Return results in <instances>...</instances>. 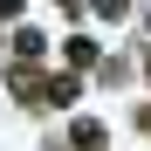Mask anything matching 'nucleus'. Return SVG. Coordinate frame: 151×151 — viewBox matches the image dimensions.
Returning a JSON list of instances; mask_svg holds the SVG:
<instances>
[{
    "instance_id": "obj_1",
    "label": "nucleus",
    "mask_w": 151,
    "mask_h": 151,
    "mask_svg": "<svg viewBox=\"0 0 151 151\" xmlns=\"http://www.w3.org/2000/svg\"><path fill=\"white\" fill-rule=\"evenodd\" d=\"M41 83H48L41 62H14L7 69V96H14V103H41Z\"/></svg>"
},
{
    "instance_id": "obj_3",
    "label": "nucleus",
    "mask_w": 151,
    "mask_h": 151,
    "mask_svg": "<svg viewBox=\"0 0 151 151\" xmlns=\"http://www.w3.org/2000/svg\"><path fill=\"white\" fill-rule=\"evenodd\" d=\"M69 144L76 151H103V117H76L69 124Z\"/></svg>"
},
{
    "instance_id": "obj_9",
    "label": "nucleus",
    "mask_w": 151,
    "mask_h": 151,
    "mask_svg": "<svg viewBox=\"0 0 151 151\" xmlns=\"http://www.w3.org/2000/svg\"><path fill=\"white\" fill-rule=\"evenodd\" d=\"M62 7H76V0H62Z\"/></svg>"
},
{
    "instance_id": "obj_2",
    "label": "nucleus",
    "mask_w": 151,
    "mask_h": 151,
    "mask_svg": "<svg viewBox=\"0 0 151 151\" xmlns=\"http://www.w3.org/2000/svg\"><path fill=\"white\" fill-rule=\"evenodd\" d=\"M62 62H69V76L96 69V41H89V35H69V41H62Z\"/></svg>"
},
{
    "instance_id": "obj_6",
    "label": "nucleus",
    "mask_w": 151,
    "mask_h": 151,
    "mask_svg": "<svg viewBox=\"0 0 151 151\" xmlns=\"http://www.w3.org/2000/svg\"><path fill=\"white\" fill-rule=\"evenodd\" d=\"M89 7L103 14V21H124V14H131V0H89Z\"/></svg>"
},
{
    "instance_id": "obj_4",
    "label": "nucleus",
    "mask_w": 151,
    "mask_h": 151,
    "mask_svg": "<svg viewBox=\"0 0 151 151\" xmlns=\"http://www.w3.org/2000/svg\"><path fill=\"white\" fill-rule=\"evenodd\" d=\"M76 89H83V83H76V76L62 69V76H48V83H41V103H55V110H69V103H76Z\"/></svg>"
},
{
    "instance_id": "obj_8",
    "label": "nucleus",
    "mask_w": 151,
    "mask_h": 151,
    "mask_svg": "<svg viewBox=\"0 0 151 151\" xmlns=\"http://www.w3.org/2000/svg\"><path fill=\"white\" fill-rule=\"evenodd\" d=\"M144 76H151V55H144Z\"/></svg>"
},
{
    "instance_id": "obj_7",
    "label": "nucleus",
    "mask_w": 151,
    "mask_h": 151,
    "mask_svg": "<svg viewBox=\"0 0 151 151\" xmlns=\"http://www.w3.org/2000/svg\"><path fill=\"white\" fill-rule=\"evenodd\" d=\"M21 7H28V0H0V21H21Z\"/></svg>"
},
{
    "instance_id": "obj_5",
    "label": "nucleus",
    "mask_w": 151,
    "mask_h": 151,
    "mask_svg": "<svg viewBox=\"0 0 151 151\" xmlns=\"http://www.w3.org/2000/svg\"><path fill=\"white\" fill-rule=\"evenodd\" d=\"M41 28H14V62H41Z\"/></svg>"
}]
</instances>
